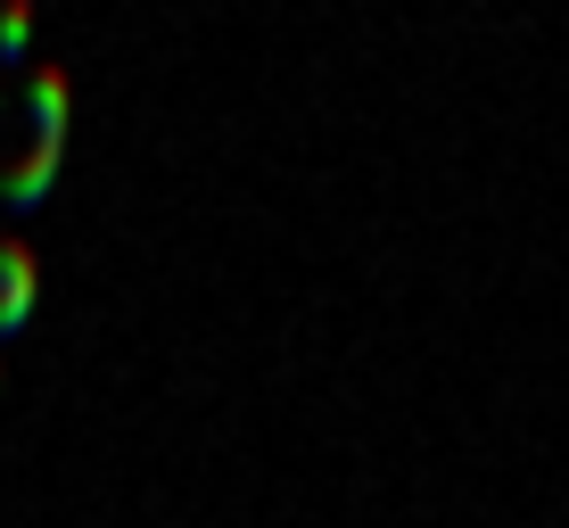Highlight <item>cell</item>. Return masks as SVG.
Returning a JSON list of instances; mask_svg holds the SVG:
<instances>
[{
    "label": "cell",
    "mask_w": 569,
    "mask_h": 528,
    "mask_svg": "<svg viewBox=\"0 0 569 528\" xmlns=\"http://www.w3.org/2000/svg\"><path fill=\"white\" fill-rule=\"evenodd\" d=\"M33 289H42V265H33V248L17 240V231H0V347L26 330L33 315Z\"/></svg>",
    "instance_id": "cell-1"
},
{
    "label": "cell",
    "mask_w": 569,
    "mask_h": 528,
    "mask_svg": "<svg viewBox=\"0 0 569 528\" xmlns=\"http://www.w3.org/2000/svg\"><path fill=\"white\" fill-rule=\"evenodd\" d=\"M58 158H67V149H50V141H26V158H17V166H0V215H17V223H26V215L50 199V182H58Z\"/></svg>",
    "instance_id": "cell-2"
},
{
    "label": "cell",
    "mask_w": 569,
    "mask_h": 528,
    "mask_svg": "<svg viewBox=\"0 0 569 528\" xmlns=\"http://www.w3.org/2000/svg\"><path fill=\"white\" fill-rule=\"evenodd\" d=\"M26 124H33V141L67 149V67H50V58L26 74Z\"/></svg>",
    "instance_id": "cell-3"
},
{
    "label": "cell",
    "mask_w": 569,
    "mask_h": 528,
    "mask_svg": "<svg viewBox=\"0 0 569 528\" xmlns=\"http://www.w3.org/2000/svg\"><path fill=\"white\" fill-rule=\"evenodd\" d=\"M26 42H33V9H26V0H9V9H0V74L26 67Z\"/></svg>",
    "instance_id": "cell-4"
},
{
    "label": "cell",
    "mask_w": 569,
    "mask_h": 528,
    "mask_svg": "<svg viewBox=\"0 0 569 528\" xmlns=\"http://www.w3.org/2000/svg\"><path fill=\"white\" fill-rule=\"evenodd\" d=\"M0 108H9V74H0Z\"/></svg>",
    "instance_id": "cell-5"
}]
</instances>
